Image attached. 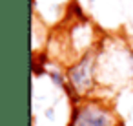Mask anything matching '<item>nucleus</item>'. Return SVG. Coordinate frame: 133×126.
Listing matches in <instances>:
<instances>
[{
	"label": "nucleus",
	"instance_id": "nucleus-1",
	"mask_svg": "<svg viewBox=\"0 0 133 126\" xmlns=\"http://www.w3.org/2000/svg\"><path fill=\"white\" fill-rule=\"evenodd\" d=\"M115 122L111 111L97 102L82 104L75 110L71 126H111Z\"/></svg>",
	"mask_w": 133,
	"mask_h": 126
},
{
	"label": "nucleus",
	"instance_id": "nucleus-2",
	"mask_svg": "<svg viewBox=\"0 0 133 126\" xmlns=\"http://www.w3.org/2000/svg\"><path fill=\"white\" fill-rule=\"evenodd\" d=\"M93 64H95V57L91 53H88L77 64H73L69 68L68 79H69V84L73 86V90L77 93H86L91 90V86H93Z\"/></svg>",
	"mask_w": 133,
	"mask_h": 126
}]
</instances>
